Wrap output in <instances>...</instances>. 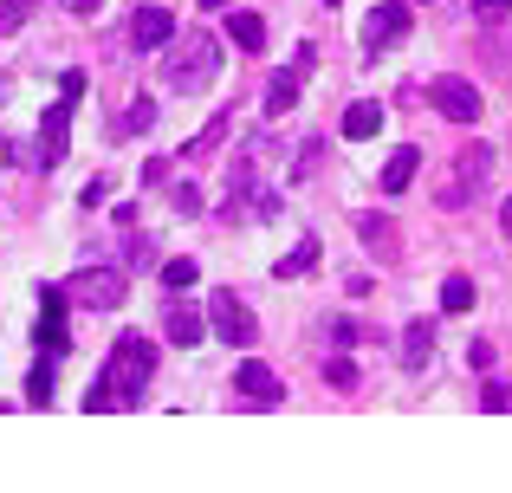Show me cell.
Wrapping results in <instances>:
<instances>
[{"label":"cell","instance_id":"obj_1","mask_svg":"<svg viewBox=\"0 0 512 493\" xmlns=\"http://www.w3.org/2000/svg\"><path fill=\"white\" fill-rule=\"evenodd\" d=\"M156 377V344L143 338V331H124V338L111 344V357H104V377L91 383L85 409H137L143 390H150Z\"/></svg>","mask_w":512,"mask_h":493},{"label":"cell","instance_id":"obj_2","mask_svg":"<svg viewBox=\"0 0 512 493\" xmlns=\"http://www.w3.org/2000/svg\"><path fill=\"white\" fill-rule=\"evenodd\" d=\"M214 72H221V39L208 26H188V33H175L163 46V85L169 91H201Z\"/></svg>","mask_w":512,"mask_h":493},{"label":"cell","instance_id":"obj_3","mask_svg":"<svg viewBox=\"0 0 512 493\" xmlns=\"http://www.w3.org/2000/svg\"><path fill=\"white\" fill-rule=\"evenodd\" d=\"M208 331H214L221 344H240V351H247V344L260 338V318L247 312V299H240V292L214 286V292H208Z\"/></svg>","mask_w":512,"mask_h":493},{"label":"cell","instance_id":"obj_4","mask_svg":"<svg viewBox=\"0 0 512 493\" xmlns=\"http://www.w3.org/2000/svg\"><path fill=\"white\" fill-rule=\"evenodd\" d=\"M312 65H318V46H312V39H299L292 65H279V72L266 78V117H292V104H299V85L312 78Z\"/></svg>","mask_w":512,"mask_h":493},{"label":"cell","instance_id":"obj_5","mask_svg":"<svg viewBox=\"0 0 512 493\" xmlns=\"http://www.w3.org/2000/svg\"><path fill=\"white\" fill-rule=\"evenodd\" d=\"M124 292H130V279L117 266H85V273H72L65 299L85 305V312H111V305H124Z\"/></svg>","mask_w":512,"mask_h":493},{"label":"cell","instance_id":"obj_6","mask_svg":"<svg viewBox=\"0 0 512 493\" xmlns=\"http://www.w3.org/2000/svg\"><path fill=\"white\" fill-rule=\"evenodd\" d=\"M409 26H415V13L402 7V0H383V7H370V13H363V59H383V52L396 46Z\"/></svg>","mask_w":512,"mask_h":493},{"label":"cell","instance_id":"obj_7","mask_svg":"<svg viewBox=\"0 0 512 493\" xmlns=\"http://www.w3.org/2000/svg\"><path fill=\"white\" fill-rule=\"evenodd\" d=\"M487 176H493V150H487V143H467V150L454 156V189H441V202H448V208L474 202V195L487 189Z\"/></svg>","mask_w":512,"mask_h":493},{"label":"cell","instance_id":"obj_8","mask_svg":"<svg viewBox=\"0 0 512 493\" xmlns=\"http://www.w3.org/2000/svg\"><path fill=\"white\" fill-rule=\"evenodd\" d=\"M428 104H435L448 124H474L480 117V85H467L461 72H441L435 85H428Z\"/></svg>","mask_w":512,"mask_h":493},{"label":"cell","instance_id":"obj_9","mask_svg":"<svg viewBox=\"0 0 512 493\" xmlns=\"http://www.w3.org/2000/svg\"><path fill=\"white\" fill-rule=\"evenodd\" d=\"M234 396H240V403H260V409H279V403H286V383H279L273 364L247 357V364L234 370Z\"/></svg>","mask_w":512,"mask_h":493},{"label":"cell","instance_id":"obj_10","mask_svg":"<svg viewBox=\"0 0 512 493\" xmlns=\"http://www.w3.org/2000/svg\"><path fill=\"white\" fill-rule=\"evenodd\" d=\"M65 305H72V299H65L59 286H39V325H33V338H39V351H52V357L72 344V331H65Z\"/></svg>","mask_w":512,"mask_h":493},{"label":"cell","instance_id":"obj_11","mask_svg":"<svg viewBox=\"0 0 512 493\" xmlns=\"http://www.w3.org/2000/svg\"><path fill=\"white\" fill-rule=\"evenodd\" d=\"M175 39V13L169 7H137V20H130V46L137 52H163Z\"/></svg>","mask_w":512,"mask_h":493},{"label":"cell","instance_id":"obj_12","mask_svg":"<svg viewBox=\"0 0 512 493\" xmlns=\"http://www.w3.org/2000/svg\"><path fill=\"white\" fill-rule=\"evenodd\" d=\"M65 137H72V104L59 98L46 117H39V163H46V169L65 163Z\"/></svg>","mask_w":512,"mask_h":493},{"label":"cell","instance_id":"obj_13","mask_svg":"<svg viewBox=\"0 0 512 493\" xmlns=\"http://www.w3.org/2000/svg\"><path fill=\"white\" fill-rule=\"evenodd\" d=\"M357 241L376 253V260H396L402 253V234H396V221L389 215H357Z\"/></svg>","mask_w":512,"mask_h":493},{"label":"cell","instance_id":"obj_14","mask_svg":"<svg viewBox=\"0 0 512 493\" xmlns=\"http://www.w3.org/2000/svg\"><path fill=\"white\" fill-rule=\"evenodd\" d=\"M428 357H435V318H409L402 325V364L428 370Z\"/></svg>","mask_w":512,"mask_h":493},{"label":"cell","instance_id":"obj_15","mask_svg":"<svg viewBox=\"0 0 512 493\" xmlns=\"http://www.w3.org/2000/svg\"><path fill=\"white\" fill-rule=\"evenodd\" d=\"M415 169H422V150H415V143H402L396 156H389L383 169H376V182H383V195H402L415 182Z\"/></svg>","mask_w":512,"mask_h":493},{"label":"cell","instance_id":"obj_16","mask_svg":"<svg viewBox=\"0 0 512 493\" xmlns=\"http://www.w3.org/2000/svg\"><path fill=\"white\" fill-rule=\"evenodd\" d=\"M201 331H208V312H195V305H169L163 312V338L169 344H201Z\"/></svg>","mask_w":512,"mask_h":493},{"label":"cell","instance_id":"obj_17","mask_svg":"<svg viewBox=\"0 0 512 493\" xmlns=\"http://www.w3.org/2000/svg\"><path fill=\"white\" fill-rule=\"evenodd\" d=\"M227 33H234V46H247V52H260L266 46V20H260V13H227Z\"/></svg>","mask_w":512,"mask_h":493},{"label":"cell","instance_id":"obj_18","mask_svg":"<svg viewBox=\"0 0 512 493\" xmlns=\"http://www.w3.org/2000/svg\"><path fill=\"white\" fill-rule=\"evenodd\" d=\"M376 130H383V104L363 98V104H350V111H344V137H376Z\"/></svg>","mask_w":512,"mask_h":493},{"label":"cell","instance_id":"obj_19","mask_svg":"<svg viewBox=\"0 0 512 493\" xmlns=\"http://www.w3.org/2000/svg\"><path fill=\"white\" fill-rule=\"evenodd\" d=\"M312 266H318V234H312V241H299V247H292L286 260L273 266V279H305V273H312Z\"/></svg>","mask_w":512,"mask_h":493},{"label":"cell","instance_id":"obj_20","mask_svg":"<svg viewBox=\"0 0 512 493\" xmlns=\"http://www.w3.org/2000/svg\"><path fill=\"white\" fill-rule=\"evenodd\" d=\"M467 305H474V279L448 273V279H441V312H467Z\"/></svg>","mask_w":512,"mask_h":493},{"label":"cell","instance_id":"obj_21","mask_svg":"<svg viewBox=\"0 0 512 493\" xmlns=\"http://www.w3.org/2000/svg\"><path fill=\"white\" fill-rule=\"evenodd\" d=\"M150 124H156V104H150V98H137L124 117H117V137H143Z\"/></svg>","mask_w":512,"mask_h":493},{"label":"cell","instance_id":"obj_22","mask_svg":"<svg viewBox=\"0 0 512 493\" xmlns=\"http://www.w3.org/2000/svg\"><path fill=\"white\" fill-rule=\"evenodd\" d=\"M195 279H201V266H195V260H169V266H163V286H169V292H188Z\"/></svg>","mask_w":512,"mask_h":493},{"label":"cell","instance_id":"obj_23","mask_svg":"<svg viewBox=\"0 0 512 493\" xmlns=\"http://www.w3.org/2000/svg\"><path fill=\"white\" fill-rule=\"evenodd\" d=\"M169 202H175V215H201V202H208V195H201L195 182H175V189H169Z\"/></svg>","mask_w":512,"mask_h":493},{"label":"cell","instance_id":"obj_24","mask_svg":"<svg viewBox=\"0 0 512 493\" xmlns=\"http://www.w3.org/2000/svg\"><path fill=\"white\" fill-rule=\"evenodd\" d=\"M221 137H227V117H214V124H208V130H201V137H195V143H188V150H182V156H188V163H195V156H208V150H214V143H221Z\"/></svg>","mask_w":512,"mask_h":493},{"label":"cell","instance_id":"obj_25","mask_svg":"<svg viewBox=\"0 0 512 493\" xmlns=\"http://www.w3.org/2000/svg\"><path fill=\"white\" fill-rule=\"evenodd\" d=\"M26 403H33V409H46V403H52V364H39V370H33V383H26Z\"/></svg>","mask_w":512,"mask_h":493},{"label":"cell","instance_id":"obj_26","mask_svg":"<svg viewBox=\"0 0 512 493\" xmlns=\"http://www.w3.org/2000/svg\"><path fill=\"white\" fill-rule=\"evenodd\" d=\"M26 13H33V0H0V33H20Z\"/></svg>","mask_w":512,"mask_h":493},{"label":"cell","instance_id":"obj_27","mask_svg":"<svg viewBox=\"0 0 512 493\" xmlns=\"http://www.w3.org/2000/svg\"><path fill=\"white\" fill-rule=\"evenodd\" d=\"M325 383H331V390H357V370H350V357H331V364H325Z\"/></svg>","mask_w":512,"mask_h":493},{"label":"cell","instance_id":"obj_28","mask_svg":"<svg viewBox=\"0 0 512 493\" xmlns=\"http://www.w3.org/2000/svg\"><path fill=\"white\" fill-rule=\"evenodd\" d=\"M357 338H363V325H350V318H331V344H338V351H350Z\"/></svg>","mask_w":512,"mask_h":493},{"label":"cell","instance_id":"obj_29","mask_svg":"<svg viewBox=\"0 0 512 493\" xmlns=\"http://www.w3.org/2000/svg\"><path fill=\"white\" fill-rule=\"evenodd\" d=\"M169 169H175L169 156H156V163H143V189H156V182H169Z\"/></svg>","mask_w":512,"mask_h":493},{"label":"cell","instance_id":"obj_30","mask_svg":"<svg viewBox=\"0 0 512 493\" xmlns=\"http://www.w3.org/2000/svg\"><path fill=\"white\" fill-rule=\"evenodd\" d=\"M78 91H85V72H65V78H59V98H65V104H72V98H78Z\"/></svg>","mask_w":512,"mask_h":493},{"label":"cell","instance_id":"obj_31","mask_svg":"<svg viewBox=\"0 0 512 493\" xmlns=\"http://www.w3.org/2000/svg\"><path fill=\"white\" fill-rule=\"evenodd\" d=\"M59 7H65V13H98L104 0H59Z\"/></svg>","mask_w":512,"mask_h":493},{"label":"cell","instance_id":"obj_32","mask_svg":"<svg viewBox=\"0 0 512 493\" xmlns=\"http://www.w3.org/2000/svg\"><path fill=\"white\" fill-rule=\"evenodd\" d=\"M512 0H474V13H506Z\"/></svg>","mask_w":512,"mask_h":493},{"label":"cell","instance_id":"obj_33","mask_svg":"<svg viewBox=\"0 0 512 493\" xmlns=\"http://www.w3.org/2000/svg\"><path fill=\"white\" fill-rule=\"evenodd\" d=\"M227 7H234V0H201V13H227Z\"/></svg>","mask_w":512,"mask_h":493},{"label":"cell","instance_id":"obj_34","mask_svg":"<svg viewBox=\"0 0 512 493\" xmlns=\"http://www.w3.org/2000/svg\"><path fill=\"white\" fill-rule=\"evenodd\" d=\"M500 228H506V241H512V202L500 208Z\"/></svg>","mask_w":512,"mask_h":493},{"label":"cell","instance_id":"obj_35","mask_svg":"<svg viewBox=\"0 0 512 493\" xmlns=\"http://www.w3.org/2000/svg\"><path fill=\"white\" fill-rule=\"evenodd\" d=\"M506 409H512V390H506Z\"/></svg>","mask_w":512,"mask_h":493},{"label":"cell","instance_id":"obj_36","mask_svg":"<svg viewBox=\"0 0 512 493\" xmlns=\"http://www.w3.org/2000/svg\"><path fill=\"white\" fill-rule=\"evenodd\" d=\"M325 7H338V0H325Z\"/></svg>","mask_w":512,"mask_h":493}]
</instances>
